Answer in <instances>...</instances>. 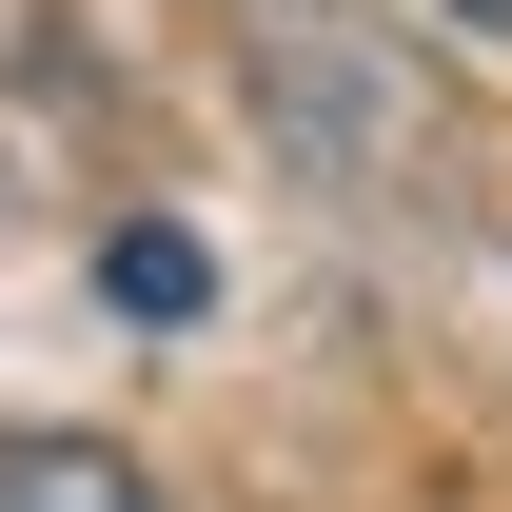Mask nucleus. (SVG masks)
<instances>
[{
	"label": "nucleus",
	"mask_w": 512,
	"mask_h": 512,
	"mask_svg": "<svg viewBox=\"0 0 512 512\" xmlns=\"http://www.w3.org/2000/svg\"><path fill=\"white\" fill-rule=\"evenodd\" d=\"M237 79H256V138L335 197H394L434 158V60H394L355 0H237Z\"/></svg>",
	"instance_id": "obj_1"
},
{
	"label": "nucleus",
	"mask_w": 512,
	"mask_h": 512,
	"mask_svg": "<svg viewBox=\"0 0 512 512\" xmlns=\"http://www.w3.org/2000/svg\"><path fill=\"white\" fill-rule=\"evenodd\" d=\"M99 158V60H79L60 0H0V197H40Z\"/></svg>",
	"instance_id": "obj_2"
},
{
	"label": "nucleus",
	"mask_w": 512,
	"mask_h": 512,
	"mask_svg": "<svg viewBox=\"0 0 512 512\" xmlns=\"http://www.w3.org/2000/svg\"><path fill=\"white\" fill-rule=\"evenodd\" d=\"M0 512H178L119 434H0Z\"/></svg>",
	"instance_id": "obj_3"
},
{
	"label": "nucleus",
	"mask_w": 512,
	"mask_h": 512,
	"mask_svg": "<svg viewBox=\"0 0 512 512\" xmlns=\"http://www.w3.org/2000/svg\"><path fill=\"white\" fill-rule=\"evenodd\" d=\"M99 296H119V316H158V335H178L197 296H217V256H197L178 217H119V237H99Z\"/></svg>",
	"instance_id": "obj_4"
},
{
	"label": "nucleus",
	"mask_w": 512,
	"mask_h": 512,
	"mask_svg": "<svg viewBox=\"0 0 512 512\" xmlns=\"http://www.w3.org/2000/svg\"><path fill=\"white\" fill-rule=\"evenodd\" d=\"M453 20H512V0H453Z\"/></svg>",
	"instance_id": "obj_5"
}]
</instances>
